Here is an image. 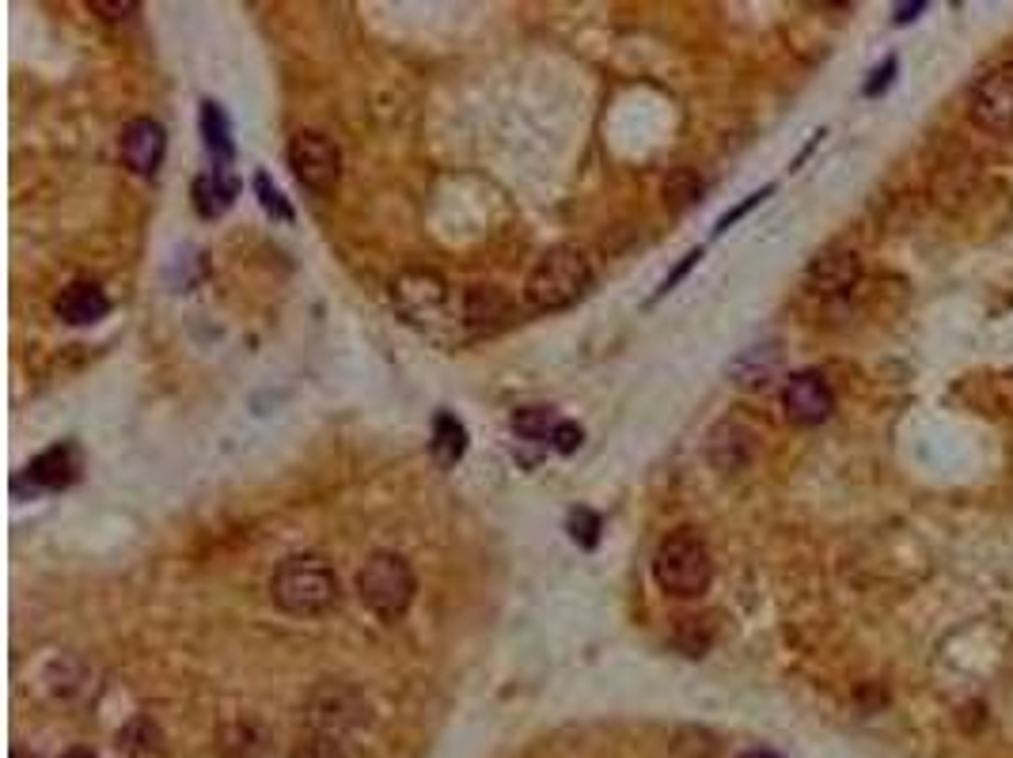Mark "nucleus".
<instances>
[{"mask_svg":"<svg viewBox=\"0 0 1013 758\" xmlns=\"http://www.w3.org/2000/svg\"><path fill=\"white\" fill-rule=\"evenodd\" d=\"M270 596L282 611L311 618L327 615L338 604V576L319 554L285 558L270 576Z\"/></svg>","mask_w":1013,"mask_h":758,"instance_id":"f257e3e1","label":"nucleus"},{"mask_svg":"<svg viewBox=\"0 0 1013 758\" xmlns=\"http://www.w3.org/2000/svg\"><path fill=\"white\" fill-rule=\"evenodd\" d=\"M589 288L592 269L578 246H550L532 266L528 282H524V300H528L532 311H562L578 303Z\"/></svg>","mask_w":1013,"mask_h":758,"instance_id":"f03ea898","label":"nucleus"},{"mask_svg":"<svg viewBox=\"0 0 1013 758\" xmlns=\"http://www.w3.org/2000/svg\"><path fill=\"white\" fill-rule=\"evenodd\" d=\"M653 576L661 584V592H669L675 599L703 596L714 581V562L706 542L698 539V531H691V527L672 531L653 554Z\"/></svg>","mask_w":1013,"mask_h":758,"instance_id":"7ed1b4c3","label":"nucleus"},{"mask_svg":"<svg viewBox=\"0 0 1013 758\" xmlns=\"http://www.w3.org/2000/svg\"><path fill=\"white\" fill-rule=\"evenodd\" d=\"M357 592L361 604L373 615H380L384 622L407 615L410 599H414L418 584H414V568L407 565V558L391 554V550H376L357 573Z\"/></svg>","mask_w":1013,"mask_h":758,"instance_id":"20e7f679","label":"nucleus"},{"mask_svg":"<svg viewBox=\"0 0 1013 758\" xmlns=\"http://www.w3.org/2000/svg\"><path fill=\"white\" fill-rule=\"evenodd\" d=\"M289 168L304 190L327 197L334 194L338 179H342V152L319 129H300L289 141Z\"/></svg>","mask_w":1013,"mask_h":758,"instance_id":"39448f33","label":"nucleus"},{"mask_svg":"<svg viewBox=\"0 0 1013 758\" xmlns=\"http://www.w3.org/2000/svg\"><path fill=\"white\" fill-rule=\"evenodd\" d=\"M80 467H84L80 463V448L72 440H65V444H57V448H49V451H43V456L31 459V467L15 478L12 490L20 493L23 485H27L31 497L43 493V490H69V485L80 478Z\"/></svg>","mask_w":1013,"mask_h":758,"instance_id":"423d86ee","label":"nucleus"},{"mask_svg":"<svg viewBox=\"0 0 1013 758\" xmlns=\"http://www.w3.org/2000/svg\"><path fill=\"white\" fill-rule=\"evenodd\" d=\"M782 410L794 425H820L835 410V394L820 372H797L782 391Z\"/></svg>","mask_w":1013,"mask_h":758,"instance_id":"0eeeda50","label":"nucleus"},{"mask_svg":"<svg viewBox=\"0 0 1013 758\" xmlns=\"http://www.w3.org/2000/svg\"><path fill=\"white\" fill-rule=\"evenodd\" d=\"M971 118L983 129H991V134H1013V65L991 72V77L976 88Z\"/></svg>","mask_w":1013,"mask_h":758,"instance_id":"6e6552de","label":"nucleus"},{"mask_svg":"<svg viewBox=\"0 0 1013 758\" xmlns=\"http://www.w3.org/2000/svg\"><path fill=\"white\" fill-rule=\"evenodd\" d=\"M391 300L399 303L414 323H425V319L441 315L448 292H444L441 277L430 274V269H410V274H402L391 282Z\"/></svg>","mask_w":1013,"mask_h":758,"instance_id":"1a4fd4ad","label":"nucleus"},{"mask_svg":"<svg viewBox=\"0 0 1013 758\" xmlns=\"http://www.w3.org/2000/svg\"><path fill=\"white\" fill-rule=\"evenodd\" d=\"M118 148H122V160H126L129 171H137V175H156L163 163V152H168V134H163L160 122L134 118L122 129Z\"/></svg>","mask_w":1013,"mask_h":758,"instance_id":"9d476101","label":"nucleus"},{"mask_svg":"<svg viewBox=\"0 0 1013 758\" xmlns=\"http://www.w3.org/2000/svg\"><path fill=\"white\" fill-rule=\"evenodd\" d=\"M54 311H57V319L69 326H92L99 319H106L111 300H106V292L95 282H72L69 288H61Z\"/></svg>","mask_w":1013,"mask_h":758,"instance_id":"9b49d317","label":"nucleus"},{"mask_svg":"<svg viewBox=\"0 0 1013 758\" xmlns=\"http://www.w3.org/2000/svg\"><path fill=\"white\" fill-rule=\"evenodd\" d=\"M464 319L475 326V331H498V326H505L509 319H513V308H509V300L498 292V288L475 285L471 292H467Z\"/></svg>","mask_w":1013,"mask_h":758,"instance_id":"f8f14e48","label":"nucleus"},{"mask_svg":"<svg viewBox=\"0 0 1013 758\" xmlns=\"http://www.w3.org/2000/svg\"><path fill=\"white\" fill-rule=\"evenodd\" d=\"M236 179H232V171L228 168H209L205 171L202 179L194 183V205H197V213H202L205 220H213V217H220V213L228 209V205L236 202Z\"/></svg>","mask_w":1013,"mask_h":758,"instance_id":"ddd939ff","label":"nucleus"},{"mask_svg":"<svg viewBox=\"0 0 1013 758\" xmlns=\"http://www.w3.org/2000/svg\"><path fill=\"white\" fill-rule=\"evenodd\" d=\"M202 137H205V152H209L213 168H228L232 163V126H228L225 111H220V103H213V99H205L202 103Z\"/></svg>","mask_w":1013,"mask_h":758,"instance_id":"4468645a","label":"nucleus"},{"mask_svg":"<svg viewBox=\"0 0 1013 758\" xmlns=\"http://www.w3.org/2000/svg\"><path fill=\"white\" fill-rule=\"evenodd\" d=\"M430 451H433L436 467H456L459 459H464V451H467V428H464V422H459L456 414H448V410H441V414L433 417Z\"/></svg>","mask_w":1013,"mask_h":758,"instance_id":"2eb2a0df","label":"nucleus"},{"mask_svg":"<svg viewBox=\"0 0 1013 758\" xmlns=\"http://www.w3.org/2000/svg\"><path fill=\"white\" fill-rule=\"evenodd\" d=\"M562 422H566V417H558L555 410L528 406V410H516V414H513V433H521L524 440L555 444V433L562 428Z\"/></svg>","mask_w":1013,"mask_h":758,"instance_id":"dca6fc26","label":"nucleus"},{"mask_svg":"<svg viewBox=\"0 0 1013 758\" xmlns=\"http://www.w3.org/2000/svg\"><path fill=\"white\" fill-rule=\"evenodd\" d=\"M118 747H126L129 755H152V751H160V732H156L152 721L137 716L134 724H126V728L118 732Z\"/></svg>","mask_w":1013,"mask_h":758,"instance_id":"f3484780","label":"nucleus"},{"mask_svg":"<svg viewBox=\"0 0 1013 758\" xmlns=\"http://www.w3.org/2000/svg\"><path fill=\"white\" fill-rule=\"evenodd\" d=\"M254 194H259L262 209H266L270 217H277V220H285V225H289V220H293V209H289V202L282 197V190L270 183L266 171H259V175H254Z\"/></svg>","mask_w":1013,"mask_h":758,"instance_id":"a211bd4d","label":"nucleus"},{"mask_svg":"<svg viewBox=\"0 0 1013 758\" xmlns=\"http://www.w3.org/2000/svg\"><path fill=\"white\" fill-rule=\"evenodd\" d=\"M289 758H345V751H342V744H338V736L316 732V736H304L300 744L293 747Z\"/></svg>","mask_w":1013,"mask_h":758,"instance_id":"6ab92c4d","label":"nucleus"},{"mask_svg":"<svg viewBox=\"0 0 1013 758\" xmlns=\"http://www.w3.org/2000/svg\"><path fill=\"white\" fill-rule=\"evenodd\" d=\"M600 516L589 513V508H578V513H570V539L581 542L584 550H592L600 542Z\"/></svg>","mask_w":1013,"mask_h":758,"instance_id":"aec40b11","label":"nucleus"},{"mask_svg":"<svg viewBox=\"0 0 1013 758\" xmlns=\"http://www.w3.org/2000/svg\"><path fill=\"white\" fill-rule=\"evenodd\" d=\"M771 194H774V186H763V190H755V194H748V197H744V202H740V205H737V209H729V213H725V217L718 220V228H714V236H721V232H729V228H732V225H737V220H740V217H748V213H752V209H755V205H760V202H763V197H771Z\"/></svg>","mask_w":1013,"mask_h":758,"instance_id":"412c9836","label":"nucleus"},{"mask_svg":"<svg viewBox=\"0 0 1013 758\" xmlns=\"http://www.w3.org/2000/svg\"><path fill=\"white\" fill-rule=\"evenodd\" d=\"M92 12L103 15V20H126V15L137 12V0H92Z\"/></svg>","mask_w":1013,"mask_h":758,"instance_id":"4be33fe9","label":"nucleus"},{"mask_svg":"<svg viewBox=\"0 0 1013 758\" xmlns=\"http://www.w3.org/2000/svg\"><path fill=\"white\" fill-rule=\"evenodd\" d=\"M581 440H584L581 425L562 422V428H558V433H555V444H550V448H555V451H562V456H570V451H578V448H581Z\"/></svg>","mask_w":1013,"mask_h":758,"instance_id":"5701e85b","label":"nucleus"},{"mask_svg":"<svg viewBox=\"0 0 1013 758\" xmlns=\"http://www.w3.org/2000/svg\"><path fill=\"white\" fill-rule=\"evenodd\" d=\"M698 259H703V246H695V251H687V254H683V262H680V266H675V269H672V274H669V277H664V285H661V288H657V296H664V292H672V288H675V285H680V282H683V277H687V269H691V266H695V262H698Z\"/></svg>","mask_w":1013,"mask_h":758,"instance_id":"b1692460","label":"nucleus"},{"mask_svg":"<svg viewBox=\"0 0 1013 758\" xmlns=\"http://www.w3.org/2000/svg\"><path fill=\"white\" fill-rule=\"evenodd\" d=\"M892 72H896V57H888V61L880 65L877 72H873V80L866 84V95H880V92H885V88L892 84Z\"/></svg>","mask_w":1013,"mask_h":758,"instance_id":"393cba45","label":"nucleus"},{"mask_svg":"<svg viewBox=\"0 0 1013 758\" xmlns=\"http://www.w3.org/2000/svg\"><path fill=\"white\" fill-rule=\"evenodd\" d=\"M922 8H926V4H900V8H896V23H911L922 12Z\"/></svg>","mask_w":1013,"mask_h":758,"instance_id":"a878e982","label":"nucleus"},{"mask_svg":"<svg viewBox=\"0 0 1013 758\" xmlns=\"http://www.w3.org/2000/svg\"><path fill=\"white\" fill-rule=\"evenodd\" d=\"M740 758H778V755H774V751H767V747H755V751H744V755H740Z\"/></svg>","mask_w":1013,"mask_h":758,"instance_id":"bb28decb","label":"nucleus"},{"mask_svg":"<svg viewBox=\"0 0 1013 758\" xmlns=\"http://www.w3.org/2000/svg\"><path fill=\"white\" fill-rule=\"evenodd\" d=\"M61 758H95V755L88 751V747H72V751H65Z\"/></svg>","mask_w":1013,"mask_h":758,"instance_id":"cd10ccee","label":"nucleus"}]
</instances>
